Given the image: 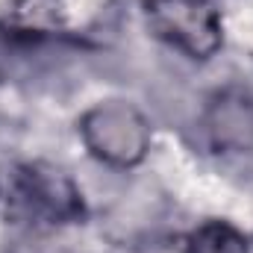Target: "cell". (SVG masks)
Returning <instances> with one entry per match:
<instances>
[{
  "label": "cell",
  "mask_w": 253,
  "mask_h": 253,
  "mask_svg": "<svg viewBox=\"0 0 253 253\" xmlns=\"http://www.w3.org/2000/svg\"><path fill=\"white\" fill-rule=\"evenodd\" d=\"M80 132L97 159L118 165V168L141 162L150 147L147 121L141 118L138 109L121 100L97 103L94 109H88L80 121Z\"/></svg>",
  "instance_id": "1"
},
{
  "label": "cell",
  "mask_w": 253,
  "mask_h": 253,
  "mask_svg": "<svg viewBox=\"0 0 253 253\" xmlns=\"http://www.w3.org/2000/svg\"><path fill=\"white\" fill-rule=\"evenodd\" d=\"M9 212L18 221L62 224L83 212V203H80L74 183L62 171L50 165H27L12 180Z\"/></svg>",
  "instance_id": "2"
},
{
  "label": "cell",
  "mask_w": 253,
  "mask_h": 253,
  "mask_svg": "<svg viewBox=\"0 0 253 253\" xmlns=\"http://www.w3.org/2000/svg\"><path fill=\"white\" fill-rule=\"evenodd\" d=\"M147 9L156 36L191 59H209L221 47V15L212 0H153Z\"/></svg>",
  "instance_id": "3"
},
{
  "label": "cell",
  "mask_w": 253,
  "mask_h": 253,
  "mask_svg": "<svg viewBox=\"0 0 253 253\" xmlns=\"http://www.w3.org/2000/svg\"><path fill=\"white\" fill-rule=\"evenodd\" d=\"M209 135L224 150H251L253 147V109L242 97H221L215 100L209 118Z\"/></svg>",
  "instance_id": "4"
},
{
  "label": "cell",
  "mask_w": 253,
  "mask_h": 253,
  "mask_svg": "<svg viewBox=\"0 0 253 253\" xmlns=\"http://www.w3.org/2000/svg\"><path fill=\"white\" fill-rule=\"evenodd\" d=\"M189 253H251L248 239L227 221H206L189 236Z\"/></svg>",
  "instance_id": "5"
},
{
  "label": "cell",
  "mask_w": 253,
  "mask_h": 253,
  "mask_svg": "<svg viewBox=\"0 0 253 253\" xmlns=\"http://www.w3.org/2000/svg\"><path fill=\"white\" fill-rule=\"evenodd\" d=\"M12 24L24 33H47L62 24V0H15Z\"/></svg>",
  "instance_id": "6"
},
{
  "label": "cell",
  "mask_w": 253,
  "mask_h": 253,
  "mask_svg": "<svg viewBox=\"0 0 253 253\" xmlns=\"http://www.w3.org/2000/svg\"><path fill=\"white\" fill-rule=\"evenodd\" d=\"M141 3H147V6H150V3H153V0H141Z\"/></svg>",
  "instance_id": "7"
}]
</instances>
